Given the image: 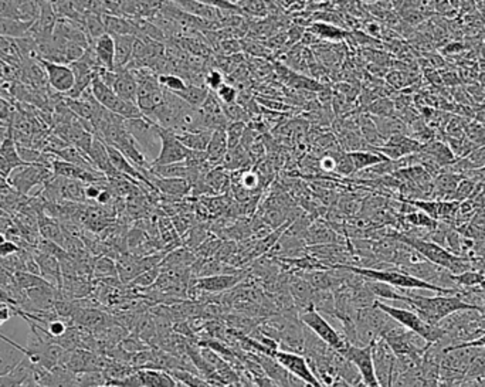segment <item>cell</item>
<instances>
[{
	"label": "cell",
	"mask_w": 485,
	"mask_h": 387,
	"mask_svg": "<svg viewBox=\"0 0 485 387\" xmlns=\"http://www.w3.org/2000/svg\"><path fill=\"white\" fill-rule=\"evenodd\" d=\"M342 358H345L355 368H357L365 387H382L379 380H377L375 365H373L372 341L364 346L350 343L348 346L346 352L342 354Z\"/></svg>",
	"instance_id": "9"
},
{
	"label": "cell",
	"mask_w": 485,
	"mask_h": 387,
	"mask_svg": "<svg viewBox=\"0 0 485 387\" xmlns=\"http://www.w3.org/2000/svg\"><path fill=\"white\" fill-rule=\"evenodd\" d=\"M461 51H464V46L459 42H454V43H448L444 49H443V53L444 54H460Z\"/></svg>",
	"instance_id": "49"
},
{
	"label": "cell",
	"mask_w": 485,
	"mask_h": 387,
	"mask_svg": "<svg viewBox=\"0 0 485 387\" xmlns=\"http://www.w3.org/2000/svg\"><path fill=\"white\" fill-rule=\"evenodd\" d=\"M481 10H482L484 17H485V0H482V2H481Z\"/></svg>",
	"instance_id": "56"
},
{
	"label": "cell",
	"mask_w": 485,
	"mask_h": 387,
	"mask_svg": "<svg viewBox=\"0 0 485 387\" xmlns=\"http://www.w3.org/2000/svg\"><path fill=\"white\" fill-rule=\"evenodd\" d=\"M478 377H485V349L484 347L478 349L477 354L464 373L463 380L478 379Z\"/></svg>",
	"instance_id": "35"
},
{
	"label": "cell",
	"mask_w": 485,
	"mask_h": 387,
	"mask_svg": "<svg viewBox=\"0 0 485 387\" xmlns=\"http://www.w3.org/2000/svg\"><path fill=\"white\" fill-rule=\"evenodd\" d=\"M309 33L316 36L318 39H323L328 42H341L348 36V33L343 28H339L338 26L325 23V22L312 23L309 26Z\"/></svg>",
	"instance_id": "26"
},
{
	"label": "cell",
	"mask_w": 485,
	"mask_h": 387,
	"mask_svg": "<svg viewBox=\"0 0 485 387\" xmlns=\"http://www.w3.org/2000/svg\"><path fill=\"white\" fill-rule=\"evenodd\" d=\"M484 39H485V30H484Z\"/></svg>",
	"instance_id": "59"
},
{
	"label": "cell",
	"mask_w": 485,
	"mask_h": 387,
	"mask_svg": "<svg viewBox=\"0 0 485 387\" xmlns=\"http://www.w3.org/2000/svg\"><path fill=\"white\" fill-rule=\"evenodd\" d=\"M13 284L16 288L22 289V291H27V289L42 286L49 284L44 278L36 274H30L26 271H16L13 273Z\"/></svg>",
	"instance_id": "30"
},
{
	"label": "cell",
	"mask_w": 485,
	"mask_h": 387,
	"mask_svg": "<svg viewBox=\"0 0 485 387\" xmlns=\"http://www.w3.org/2000/svg\"><path fill=\"white\" fill-rule=\"evenodd\" d=\"M137 36H117L115 42V70L126 69L133 58L134 43Z\"/></svg>",
	"instance_id": "24"
},
{
	"label": "cell",
	"mask_w": 485,
	"mask_h": 387,
	"mask_svg": "<svg viewBox=\"0 0 485 387\" xmlns=\"http://www.w3.org/2000/svg\"><path fill=\"white\" fill-rule=\"evenodd\" d=\"M280 2H281V3H284V5H287V6H291V5H293V3L298 2V0H280Z\"/></svg>",
	"instance_id": "52"
},
{
	"label": "cell",
	"mask_w": 485,
	"mask_h": 387,
	"mask_svg": "<svg viewBox=\"0 0 485 387\" xmlns=\"http://www.w3.org/2000/svg\"><path fill=\"white\" fill-rule=\"evenodd\" d=\"M94 273L95 275H103V277H110L114 273H118L114 263L110 260V258H101V260H99L95 263L94 266Z\"/></svg>",
	"instance_id": "45"
},
{
	"label": "cell",
	"mask_w": 485,
	"mask_h": 387,
	"mask_svg": "<svg viewBox=\"0 0 485 387\" xmlns=\"http://www.w3.org/2000/svg\"><path fill=\"white\" fill-rule=\"evenodd\" d=\"M91 47L94 49L101 67L111 71L115 70V42L111 35H103L101 37L91 43Z\"/></svg>",
	"instance_id": "22"
},
{
	"label": "cell",
	"mask_w": 485,
	"mask_h": 387,
	"mask_svg": "<svg viewBox=\"0 0 485 387\" xmlns=\"http://www.w3.org/2000/svg\"><path fill=\"white\" fill-rule=\"evenodd\" d=\"M27 354V349L0 334V377L10 373Z\"/></svg>",
	"instance_id": "13"
},
{
	"label": "cell",
	"mask_w": 485,
	"mask_h": 387,
	"mask_svg": "<svg viewBox=\"0 0 485 387\" xmlns=\"http://www.w3.org/2000/svg\"><path fill=\"white\" fill-rule=\"evenodd\" d=\"M405 302L430 325H437L445 316L459 311H477L474 305L466 302L460 295H439L433 298L422 297L413 293L405 295ZM481 313V312H479Z\"/></svg>",
	"instance_id": "2"
},
{
	"label": "cell",
	"mask_w": 485,
	"mask_h": 387,
	"mask_svg": "<svg viewBox=\"0 0 485 387\" xmlns=\"http://www.w3.org/2000/svg\"><path fill=\"white\" fill-rule=\"evenodd\" d=\"M15 224L13 218L8 214H0V233H6Z\"/></svg>",
	"instance_id": "50"
},
{
	"label": "cell",
	"mask_w": 485,
	"mask_h": 387,
	"mask_svg": "<svg viewBox=\"0 0 485 387\" xmlns=\"http://www.w3.org/2000/svg\"><path fill=\"white\" fill-rule=\"evenodd\" d=\"M369 115L373 117H396L395 103L389 98H377L366 108Z\"/></svg>",
	"instance_id": "34"
},
{
	"label": "cell",
	"mask_w": 485,
	"mask_h": 387,
	"mask_svg": "<svg viewBox=\"0 0 485 387\" xmlns=\"http://www.w3.org/2000/svg\"><path fill=\"white\" fill-rule=\"evenodd\" d=\"M214 94L221 104H235L239 98L237 88L228 83H224Z\"/></svg>",
	"instance_id": "41"
},
{
	"label": "cell",
	"mask_w": 485,
	"mask_h": 387,
	"mask_svg": "<svg viewBox=\"0 0 485 387\" xmlns=\"http://www.w3.org/2000/svg\"><path fill=\"white\" fill-rule=\"evenodd\" d=\"M475 187H477L475 182H473L471 179L463 178L461 182L459 183L457 189L454 190V193H452V195H451L450 200H456V202H460V203L466 202L468 198H471Z\"/></svg>",
	"instance_id": "39"
},
{
	"label": "cell",
	"mask_w": 485,
	"mask_h": 387,
	"mask_svg": "<svg viewBox=\"0 0 485 387\" xmlns=\"http://www.w3.org/2000/svg\"><path fill=\"white\" fill-rule=\"evenodd\" d=\"M228 150H229V146H228V135H226V128L216 129V131L212 132V137L206 149L210 166L212 168L220 166Z\"/></svg>",
	"instance_id": "21"
},
{
	"label": "cell",
	"mask_w": 485,
	"mask_h": 387,
	"mask_svg": "<svg viewBox=\"0 0 485 387\" xmlns=\"http://www.w3.org/2000/svg\"><path fill=\"white\" fill-rule=\"evenodd\" d=\"M429 16L430 15L422 9H407L402 12V19L409 26H417L420 23H423Z\"/></svg>",
	"instance_id": "44"
},
{
	"label": "cell",
	"mask_w": 485,
	"mask_h": 387,
	"mask_svg": "<svg viewBox=\"0 0 485 387\" xmlns=\"http://www.w3.org/2000/svg\"><path fill=\"white\" fill-rule=\"evenodd\" d=\"M362 2H364L365 5L372 6V5H377V3H379V0H362Z\"/></svg>",
	"instance_id": "53"
},
{
	"label": "cell",
	"mask_w": 485,
	"mask_h": 387,
	"mask_svg": "<svg viewBox=\"0 0 485 387\" xmlns=\"http://www.w3.org/2000/svg\"><path fill=\"white\" fill-rule=\"evenodd\" d=\"M39 62L42 64V67L46 71L47 76V83L49 87L60 94V95H67L76 83L74 73L70 67V64H60V62H53L49 60L39 58Z\"/></svg>",
	"instance_id": "11"
},
{
	"label": "cell",
	"mask_w": 485,
	"mask_h": 387,
	"mask_svg": "<svg viewBox=\"0 0 485 387\" xmlns=\"http://www.w3.org/2000/svg\"><path fill=\"white\" fill-rule=\"evenodd\" d=\"M107 387H108V386H107Z\"/></svg>",
	"instance_id": "60"
},
{
	"label": "cell",
	"mask_w": 485,
	"mask_h": 387,
	"mask_svg": "<svg viewBox=\"0 0 485 387\" xmlns=\"http://www.w3.org/2000/svg\"><path fill=\"white\" fill-rule=\"evenodd\" d=\"M20 250H22V248H20L16 243H13V241H10V240H6L3 244H0V258L10 257V255L19 252Z\"/></svg>",
	"instance_id": "47"
},
{
	"label": "cell",
	"mask_w": 485,
	"mask_h": 387,
	"mask_svg": "<svg viewBox=\"0 0 485 387\" xmlns=\"http://www.w3.org/2000/svg\"><path fill=\"white\" fill-rule=\"evenodd\" d=\"M36 252L33 254L35 258H36V261L39 264V268H40V277L44 278L49 284L54 285L56 288H58L60 291H61V285H62V273H61V264H60V260L53 255V254H47V252H43V251H39L36 248L31 250V252Z\"/></svg>",
	"instance_id": "14"
},
{
	"label": "cell",
	"mask_w": 485,
	"mask_h": 387,
	"mask_svg": "<svg viewBox=\"0 0 485 387\" xmlns=\"http://www.w3.org/2000/svg\"><path fill=\"white\" fill-rule=\"evenodd\" d=\"M420 152H423L429 157H432L434 162H437L443 168V171H445L451 165H454L459 160L454 156V153L451 152V149L445 144V141H440V139H436V141H432L429 144L422 145V149H420Z\"/></svg>",
	"instance_id": "20"
},
{
	"label": "cell",
	"mask_w": 485,
	"mask_h": 387,
	"mask_svg": "<svg viewBox=\"0 0 485 387\" xmlns=\"http://www.w3.org/2000/svg\"><path fill=\"white\" fill-rule=\"evenodd\" d=\"M148 179L159 193H164V195L169 198H178V199L185 198L192 190V184L186 179L159 178V176H155L153 173H151Z\"/></svg>",
	"instance_id": "19"
},
{
	"label": "cell",
	"mask_w": 485,
	"mask_h": 387,
	"mask_svg": "<svg viewBox=\"0 0 485 387\" xmlns=\"http://www.w3.org/2000/svg\"><path fill=\"white\" fill-rule=\"evenodd\" d=\"M223 84H224V78H223V74L220 71L210 70L209 73H206V76H205V85L210 91L216 92Z\"/></svg>",
	"instance_id": "46"
},
{
	"label": "cell",
	"mask_w": 485,
	"mask_h": 387,
	"mask_svg": "<svg viewBox=\"0 0 485 387\" xmlns=\"http://www.w3.org/2000/svg\"><path fill=\"white\" fill-rule=\"evenodd\" d=\"M373 305L377 307L384 313L389 315L392 319H395L399 325H402L407 331L417 334L418 336H422L429 343H437L444 336V331L441 328H439L437 325L427 324V322H425L413 309H403V308L391 307V305H386L377 300L373 302Z\"/></svg>",
	"instance_id": "4"
},
{
	"label": "cell",
	"mask_w": 485,
	"mask_h": 387,
	"mask_svg": "<svg viewBox=\"0 0 485 387\" xmlns=\"http://www.w3.org/2000/svg\"><path fill=\"white\" fill-rule=\"evenodd\" d=\"M485 280V274L479 273V271H464L461 274L454 275L452 274V281L457 286H464V288H474V286H479V284Z\"/></svg>",
	"instance_id": "37"
},
{
	"label": "cell",
	"mask_w": 485,
	"mask_h": 387,
	"mask_svg": "<svg viewBox=\"0 0 485 387\" xmlns=\"http://www.w3.org/2000/svg\"><path fill=\"white\" fill-rule=\"evenodd\" d=\"M111 88L114 92L121 96L122 100L129 101L133 104H137V80L131 70L128 69H118L115 70V77L111 84Z\"/></svg>",
	"instance_id": "17"
},
{
	"label": "cell",
	"mask_w": 485,
	"mask_h": 387,
	"mask_svg": "<svg viewBox=\"0 0 485 387\" xmlns=\"http://www.w3.org/2000/svg\"><path fill=\"white\" fill-rule=\"evenodd\" d=\"M335 157H337L335 172H338L342 176H350L355 173V168L348 152H339V156H335Z\"/></svg>",
	"instance_id": "43"
},
{
	"label": "cell",
	"mask_w": 485,
	"mask_h": 387,
	"mask_svg": "<svg viewBox=\"0 0 485 387\" xmlns=\"http://www.w3.org/2000/svg\"><path fill=\"white\" fill-rule=\"evenodd\" d=\"M247 131L244 122H229L226 126V135H228L229 150L237 148Z\"/></svg>",
	"instance_id": "36"
},
{
	"label": "cell",
	"mask_w": 485,
	"mask_h": 387,
	"mask_svg": "<svg viewBox=\"0 0 485 387\" xmlns=\"http://www.w3.org/2000/svg\"><path fill=\"white\" fill-rule=\"evenodd\" d=\"M422 149V144L417 142L416 139H413L409 135H393L389 139H387L382 146L379 148H373V150L382 153L383 156H386L387 159L391 160H398L402 159L405 156L417 153Z\"/></svg>",
	"instance_id": "12"
},
{
	"label": "cell",
	"mask_w": 485,
	"mask_h": 387,
	"mask_svg": "<svg viewBox=\"0 0 485 387\" xmlns=\"http://www.w3.org/2000/svg\"><path fill=\"white\" fill-rule=\"evenodd\" d=\"M223 387H244V384L241 383V380H239V381H232V383L226 384V386H223Z\"/></svg>",
	"instance_id": "51"
},
{
	"label": "cell",
	"mask_w": 485,
	"mask_h": 387,
	"mask_svg": "<svg viewBox=\"0 0 485 387\" xmlns=\"http://www.w3.org/2000/svg\"><path fill=\"white\" fill-rule=\"evenodd\" d=\"M54 176L50 166L43 164H27L12 172L9 183L23 196H30L31 190L37 186H43Z\"/></svg>",
	"instance_id": "7"
},
{
	"label": "cell",
	"mask_w": 485,
	"mask_h": 387,
	"mask_svg": "<svg viewBox=\"0 0 485 387\" xmlns=\"http://www.w3.org/2000/svg\"><path fill=\"white\" fill-rule=\"evenodd\" d=\"M153 134L160 139V152L151 166H167L183 162L189 155V149L178 139L171 129L160 128L153 123Z\"/></svg>",
	"instance_id": "8"
},
{
	"label": "cell",
	"mask_w": 485,
	"mask_h": 387,
	"mask_svg": "<svg viewBox=\"0 0 485 387\" xmlns=\"http://www.w3.org/2000/svg\"><path fill=\"white\" fill-rule=\"evenodd\" d=\"M479 54H481V57H482V58H485V43L481 46V49H479Z\"/></svg>",
	"instance_id": "54"
},
{
	"label": "cell",
	"mask_w": 485,
	"mask_h": 387,
	"mask_svg": "<svg viewBox=\"0 0 485 387\" xmlns=\"http://www.w3.org/2000/svg\"><path fill=\"white\" fill-rule=\"evenodd\" d=\"M176 380H179L182 384H185L186 387H216L214 384H212L210 381H207L206 379H203L199 375H195L187 370H182V369H173L169 372Z\"/></svg>",
	"instance_id": "32"
},
{
	"label": "cell",
	"mask_w": 485,
	"mask_h": 387,
	"mask_svg": "<svg viewBox=\"0 0 485 387\" xmlns=\"http://www.w3.org/2000/svg\"><path fill=\"white\" fill-rule=\"evenodd\" d=\"M341 270H346L355 275L361 277L362 280L377 281L391 286H396L398 289H405V291H413V289H427L440 295H456L460 293L461 288H443L427 281L406 274L398 268L395 270H376L368 267H353V266H334Z\"/></svg>",
	"instance_id": "1"
},
{
	"label": "cell",
	"mask_w": 485,
	"mask_h": 387,
	"mask_svg": "<svg viewBox=\"0 0 485 387\" xmlns=\"http://www.w3.org/2000/svg\"><path fill=\"white\" fill-rule=\"evenodd\" d=\"M88 157L90 160L92 162V165L95 166V169L101 172L104 176L107 178H117V176H121V173H118L112 164H111V160H110V156H108V150H107V145L104 141H101L100 138H94V142L88 150Z\"/></svg>",
	"instance_id": "18"
},
{
	"label": "cell",
	"mask_w": 485,
	"mask_h": 387,
	"mask_svg": "<svg viewBox=\"0 0 485 387\" xmlns=\"http://www.w3.org/2000/svg\"><path fill=\"white\" fill-rule=\"evenodd\" d=\"M6 240H8V239H6L5 233H0V244H3Z\"/></svg>",
	"instance_id": "55"
},
{
	"label": "cell",
	"mask_w": 485,
	"mask_h": 387,
	"mask_svg": "<svg viewBox=\"0 0 485 387\" xmlns=\"http://www.w3.org/2000/svg\"><path fill=\"white\" fill-rule=\"evenodd\" d=\"M350 156V160L355 168V173H358L361 171H365L371 166H375L380 162H384L387 160L386 156H383L382 153L376 152V150H352L348 152Z\"/></svg>",
	"instance_id": "25"
},
{
	"label": "cell",
	"mask_w": 485,
	"mask_h": 387,
	"mask_svg": "<svg viewBox=\"0 0 485 387\" xmlns=\"http://www.w3.org/2000/svg\"><path fill=\"white\" fill-rule=\"evenodd\" d=\"M0 125H8V123H3V122H0Z\"/></svg>",
	"instance_id": "58"
},
{
	"label": "cell",
	"mask_w": 485,
	"mask_h": 387,
	"mask_svg": "<svg viewBox=\"0 0 485 387\" xmlns=\"http://www.w3.org/2000/svg\"><path fill=\"white\" fill-rule=\"evenodd\" d=\"M301 322L305 327H308L322 342H325L334 352L341 354V356L346 352L348 346L350 345V342L346 338L341 336L330 325V322L318 312L314 302H311L307 307L305 312L301 315Z\"/></svg>",
	"instance_id": "5"
},
{
	"label": "cell",
	"mask_w": 485,
	"mask_h": 387,
	"mask_svg": "<svg viewBox=\"0 0 485 387\" xmlns=\"http://www.w3.org/2000/svg\"><path fill=\"white\" fill-rule=\"evenodd\" d=\"M386 81L395 89H403L417 81V76L409 70H393L386 74Z\"/></svg>",
	"instance_id": "31"
},
{
	"label": "cell",
	"mask_w": 485,
	"mask_h": 387,
	"mask_svg": "<svg viewBox=\"0 0 485 387\" xmlns=\"http://www.w3.org/2000/svg\"><path fill=\"white\" fill-rule=\"evenodd\" d=\"M196 2H199V3H202V5H206V6H210V8H214V9H219V10L232 12V13H237V15L246 16V15L243 13V10H241L237 5L229 2V0H196ZM246 17H247V16H246Z\"/></svg>",
	"instance_id": "42"
},
{
	"label": "cell",
	"mask_w": 485,
	"mask_h": 387,
	"mask_svg": "<svg viewBox=\"0 0 485 387\" xmlns=\"http://www.w3.org/2000/svg\"><path fill=\"white\" fill-rule=\"evenodd\" d=\"M243 278H244L243 273L202 277V278H198V281L195 282V288L207 293H223L239 285L243 281Z\"/></svg>",
	"instance_id": "16"
},
{
	"label": "cell",
	"mask_w": 485,
	"mask_h": 387,
	"mask_svg": "<svg viewBox=\"0 0 485 387\" xmlns=\"http://www.w3.org/2000/svg\"><path fill=\"white\" fill-rule=\"evenodd\" d=\"M24 165L27 164L20 157L13 137H9L0 142V176L9 179L15 169Z\"/></svg>",
	"instance_id": "15"
},
{
	"label": "cell",
	"mask_w": 485,
	"mask_h": 387,
	"mask_svg": "<svg viewBox=\"0 0 485 387\" xmlns=\"http://www.w3.org/2000/svg\"><path fill=\"white\" fill-rule=\"evenodd\" d=\"M393 239L398 240V243H402L416 250L420 255H423L429 263L439 266L441 268H445L454 275L468 271L474 267L473 266L474 263L470 261L468 258L451 252L434 241H427L422 237H411V236H402V234H395Z\"/></svg>",
	"instance_id": "3"
},
{
	"label": "cell",
	"mask_w": 485,
	"mask_h": 387,
	"mask_svg": "<svg viewBox=\"0 0 485 387\" xmlns=\"http://www.w3.org/2000/svg\"><path fill=\"white\" fill-rule=\"evenodd\" d=\"M239 8L247 17L264 19L275 6L271 3V0H243L241 3H239Z\"/></svg>",
	"instance_id": "28"
},
{
	"label": "cell",
	"mask_w": 485,
	"mask_h": 387,
	"mask_svg": "<svg viewBox=\"0 0 485 387\" xmlns=\"http://www.w3.org/2000/svg\"><path fill=\"white\" fill-rule=\"evenodd\" d=\"M454 387H485V377L461 380V381H459Z\"/></svg>",
	"instance_id": "48"
},
{
	"label": "cell",
	"mask_w": 485,
	"mask_h": 387,
	"mask_svg": "<svg viewBox=\"0 0 485 387\" xmlns=\"http://www.w3.org/2000/svg\"><path fill=\"white\" fill-rule=\"evenodd\" d=\"M210 94V89L206 85H195V84H187V87L176 94L179 95L183 101H186L189 105L199 108L203 105L206 98Z\"/></svg>",
	"instance_id": "29"
},
{
	"label": "cell",
	"mask_w": 485,
	"mask_h": 387,
	"mask_svg": "<svg viewBox=\"0 0 485 387\" xmlns=\"http://www.w3.org/2000/svg\"><path fill=\"white\" fill-rule=\"evenodd\" d=\"M105 31L112 37L117 36H137L138 30L131 17L119 15H103Z\"/></svg>",
	"instance_id": "23"
},
{
	"label": "cell",
	"mask_w": 485,
	"mask_h": 387,
	"mask_svg": "<svg viewBox=\"0 0 485 387\" xmlns=\"http://www.w3.org/2000/svg\"><path fill=\"white\" fill-rule=\"evenodd\" d=\"M405 220L407 223L416 225V227H426L430 232H434L439 227L437 220L432 218L429 214H426L425 212H420V210H413V212L407 213L405 216Z\"/></svg>",
	"instance_id": "33"
},
{
	"label": "cell",
	"mask_w": 485,
	"mask_h": 387,
	"mask_svg": "<svg viewBox=\"0 0 485 387\" xmlns=\"http://www.w3.org/2000/svg\"><path fill=\"white\" fill-rule=\"evenodd\" d=\"M212 132L213 131H209V129H203V131H198V132H183V134H175V135L189 150L205 152L207 149Z\"/></svg>",
	"instance_id": "27"
},
{
	"label": "cell",
	"mask_w": 485,
	"mask_h": 387,
	"mask_svg": "<svg viewBox=\"0 0 485 387\" xmlns=\"http://www.w3.org/2000/svg\"><path fill=\"white\" fill-rule=\"evenodd\" d=\"M0 214H8V213H6V212H3L2 209H0ZM8 216H9V214H8Z\"/></svg>",
	"instance_id": "57"
},
{
	"label": "cell",
	"mask_w": 485,
	"mask_h": 387,
	"mask_svg": "<svg viewBox=\"0 0 485 387\" xmlns=\"http://www.w3.org/2000/svg\"><path fill=\"white\" fill-rule=\"evenodd\" d=\"M91 92L104 108L108 111L125 118V119H138L142 118L144 114L138 108L137 104L122 100L118 96L111 87L104 84L99 77H96L91 84Z\"/></svg>",
	"instance_id": "6"
},
{
	"label": "cell",
	"mask_w": 485,
	"mask_h": 387,
	"mask_svg": "<svg viewBox=\"0 0 485 387\" xmlns=\"http://www.w3.org/2000/svg\"><path fill=\"white\" fill-rule=\"evenodd\" d=\"M43 331L54 341H57L58 338H61L64 334H66L69 331V325L64 322L62 319L60 318H54L51 319L50 322H47V325L46 327H42Z\"/></svg>",
	"instance_id": "40"
},
{
	"label": "cell",
	"mask_w": 485,
	"mask_h": 387,
	"mask_svg": "<svg viewBox=\"0 0 485 387\" xmlns=\"http://www.w3.org/2000/svg\"><path fill=\"white\" fill-rule=\"evenodd\" d=\"M158 80L162 88H165L173 94H179L187 87V83L178 74H160Z\"/></svg>",
	"instance_id": "38"
},
{
	"label": "cell",
	"mask_w": 485,
	"mask_h": 387,
	"mask_svg": "<svg viewBox=\"0 0 485 387\" xmlns=\"http://www.w3.org/2000/svg\"><path fill=\"white\" fill-rule=\"evenodd\" d=\"M271 358H274L288 373H291L298 380L304 381L309 387H323L319 379L311 370L307 359L301 356V354L293 353V352L277 350Z\"/></svg>",
	"instance_id": "10"
}]
</instances>
